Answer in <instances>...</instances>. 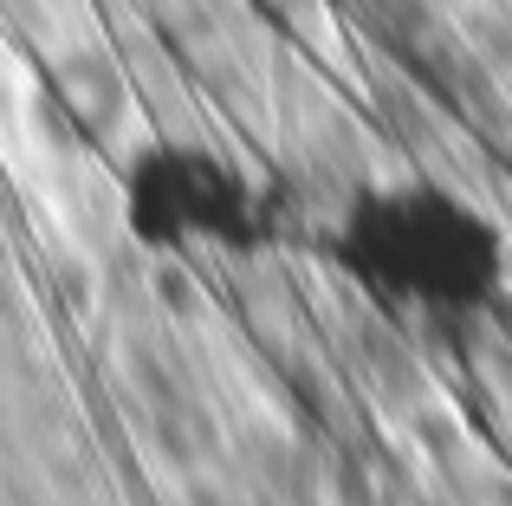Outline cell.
<instances>
[{
  "mask_svg": "<svg viewBox=\"0 0 512 506\" xmlns=\"http://www.w3.org/2000/svg\"><path fill=\"white\" fill-rule=\"evenodd\" d=\"M331 279L402 331H461L512 299V228L454 176H376L331 208L318 234Z\"/></svg>",
  "mask_w": 512,
  "mask_h": 506,
  "instance_id": "obj_1",
  "label": "cell"
},
{
  "mask_svg": "<svg viewBox=\"0 0 512 506\" xmlns=\"http://www.w3.org/2000/svg\"><path fill=\"white\" fill-rule=\"evenodd\" d=\"M117 221L130 247L188 266H240L279 241V202L266 176L195 130L130 143L117 163Z\"/></svg>",
  "mask_w": 512,
  "mask_h": 506,
  "instance_id": "obj_2",
  "label": "cell"
}]
</instances>
